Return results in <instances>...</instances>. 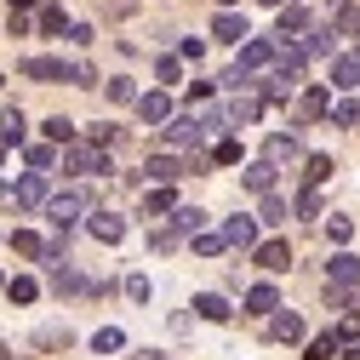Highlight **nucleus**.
Returning a JSON list of instances; mask_svg holds the SVG:
<instances>
[{
    "instance_id": "obj_1",
    "label": "nucleus",
    "mask_w": 360,
    "mask_h": 360,
    "mask_svg": "<svg viewBox=\"0 0 360 360\" xmlns=\"http://www.w3.org/2000/svg\"><path fill=\"white\" fill-rule=\"evenodd\" d=\"M46 217L58 223V229H75L80 217H92V195H86V189H63V195L46 200Z\"/></svg>"
},
{
    "instance_id": "obj_2",
    "label": "nucleus",
    "mask_w": 360,
    "mask_h": 360,
    "mask_svg": "<svg viewBox=\"0 0 360 360\" xmlns=\"http://www.w3.org/2000/svg\"><path fill=\"white\" fill-rule=\"evenodd\" d=\"M160 131H166V143H177V149H184V143H195V149H200V143L212 138L206 115H172V120H166Z\"/></svg>"
},
{
    "instance_id": "obj_3",
    "label": "nucleus",
    "mask_w": 360,
    "mask_h": 360,
    "mask_svg": "<svg viewBox=\"0 0 360 360\" xmlns=\"http://www.w3.org/2000/svg\"><path fill=\"white\" fill-rule=\"evenodd\" d=\"M63 166H69L75 177H98V172H109V155H103L98 143H69V149H63Z\"/></svg>"
},
{
    "instance_id": "obj_4",
    "label": "nucleus",
    "mask_w": 360,
    "mask_h": 360,
    "mask_svg": "<svg viewBox=\"0 0 360 360\" xmlns=\"http://www.w3.org/2000/svg\"><path fill=\"white\" fill-rule=\"evenodd\" d=\"M12 200H18L23 212L46 206V200H52V184H46V172H23V177H18V189H12Z\"/></svg>"
},
{
    "instance_id": "obj_5",
    "label": "nucleus",
    "mask_w": 360,
    "mask_h": 360,
    "mask_svg": "<svg viewBox=\"0 0 360 360\" xmlns=\"http://www.w3.org/2000/svg\"><path fill=\"white\" fill-rule=\"evenodd\" d=\"M309 23H314V18H309L303 6H281V18H275V46H292L297 34H309Z\"/></svg>"
},
{
    "instance_id": "obj_6",
    "label": "nucleus",
    "mask_w": 360,
    "mask_h": 360,
    "mask_svg": "<svg viewBox=\"0 0 360 360\" xmlns=\"http://www.w3.org/2000/svg\"><path fill=\"white\" fill-rule=\"evenodd\" d=\"M86 235L103 240V246H120V240H126V223H120L115 212H98V206H92V217H86Z\"/></svg>"
},
{
    "instance_id": "obj_7",
    "label": "nucleus",
    "mask_w": 360,
    "mask_h": 360,
    "mask_svg": "<svg viewBox=\"0 0 360 360\" xmlns=\"http://www.w3.org/2000/svg\"><path fill=\"white\" fill-rule=\"evenodd\" d=\"M143 172H149V184H155V189H172L177 177L189 172V160H177V155H149V166H143Z\"/></svg>"
},
{
    "instance_id": "obj_8",
    "label": "nucleus",
    "mask_w": 360,
    "mask_h": 360,
    "mask_svg": "<svg viewBox=\"0 0 360 360\" xmlns=\"http://www.w3.org/2000/svg\"><path fill=\"white\" fill-rule=\"evenodd\" d=\"M326 286H343V292L360 286V257H354V252H338V257L326 263Z\"/></svg>"
},
{
    "instance_id": "obj_9",
    "label": "nucleus",
    "mask_w": 360,
    "mask_h": 360,
    "mask_svg": "<svg viewBox=\"0 0 360 360\" xmlns=\"http://www.w3.org/2000/svg\"><path fill=\"white\" fill-rule=\"evenodd\" d=\"M252 257H257V269H269V275H286V269H292V246L286 240H263Z\"/></svg>"
},
{
    "instance_id": "obj_10",
    "label": "nucleus",
    "mask_w": 360,
    "mask_h": 360,
    "mask_svg": "<svg viewBox=\"0 0 360 360\" xmlns=\"http://www.w3.org/2000/svg\"><path fill=\"white\" fill-rule=\"evenodd\" d=\"M263 63H275V40H240V75H252V69H263Z\"/></svg>"
},
{
    "instance_id": "obj_11",
    "label": "nucleus",
    "mask_w": 360,
    "mask_h": 360,
    "mask_svg": "<svg viewBox=\"0 0 360 360\" xmlns=\"http://www.w3.org/2000/svg\"><path fill=\"white\" fill-rule=\"evenodd\" d=\"M269 338H275V343H297L303 338V321H297L292 309H275V314H269Z\"/></svg>"
},
{
    "instance_id": "obj_12",
    "label": "nucleus",
    "mask_w": 360,
    "mask_h": 360,
    "mask_svg": "<svg viewBox=\"0 0 360 360\" xmlns=\"http://www.w3.org/2000/svg\"><path fill=\"white\" fill-rule=\"evenodd\" d=\"M257 115H263V98H257V92H235V103H229L223 120H229V126H252Z\"/></svg>"
},
{
    "instance_id": "obj_13",
    "label": "nucleus",
    "mask_w": 360,
    "mask_h": 360,
    "mask_svg": "<svg viewBox=\"0 0 360 360\" xmlns=\"http://www.w3.org/2000/svg\"><path fill=\"white\" fill-rule=\"evenodd\" d=\"M297 155H303V143L292 138V131H275V138L263 143V160H269V166H281V160H297Z\"/></svg>"
},
{
    "instance_id": "obj_14",
    "label": "nucleus",
    "mask_w": 360,
    "mask_h": 360,
    "mask_svg": "<svg viewBox=\"0 0 360 360\" xmlns=\"http://www.w3.org/2000/svg\"><path fill=\"white\" fill-rule=\"evenodd\" d=\"M138 115H143V126H166L172 120V98L166 92H143L138 98Z\"/></svg>"
},
{
    "instance_id": "obj_15",
    "label": "nucleus",
    "mask_w": 360,
    "mask_h": 360,
    "mask_svg": "<svg viewBox=\"0 0 360 360\" xmlns=\"http://www.w3.org/2000/svg\"><path fill=\"white\" fill-rule=\"evenodd\" d=\"M212 34H217V40H252V29H246L240 12H217V18H212Z\"/></svg>"
},
{
    "instance_id": "obj_16",
    "label": "nucleus",
    "mask_w": 360,
    "mask_h": 360,
    "mask_svg": "<svg viewBox=\"0 0 360 360\" xmlns=\"http://www.w3.org/2000/svg\"><path fill=\"white\" fill-rule=\"evenodd\" d=\"M23 75L29 80H69V63H58V58H23Z\"/></svg>"
},
{
    "instance_id": "obj_17",
    "label": "nucleus",
    "mask_w": 360,
    "mask_h": 360,
    "mask_svg": "<svg viewBox=\"0 0 360 360\" xmlns=\"http://www.w3.org/2000/svg\"><path fill=\"white\" fill-rule=\"evenodd\" d=\"M240 177H246V189H252V195H275V166H269V160H252Z\"/></svg>"
},
{
    "instance_id": "obj_18",
    "label": "nucleus",
    "mask_w": 360,
    "mask_h": 360,
    "mask_svg": "<svg viewBox=\"0 0 360 360\" xmlns=\"http://www.w3.org/2000/svg\"><path fill=\"white\" fill-rule=\"evenodd\" d=\"M223 246H257V223L252 217H229L223 223Z\"/></svg>"
},
{
    "instance_id": "obj_19",
    "label": "nucleus",
    "mask_w": 360,
    "mask_h": 360,
    "mask_svg": "<svg viewBox=\"0 0 360 360\" xmlns=\"http://www.w3.org/2000/svg\"><path fill=\"white\" fill-rule=\"evenodd\" d=\"M297 109H303V120H326L332 115V92H326V86H314V92L297 98Z\"/></svg>"
},
{
    "instance_id": "obj_20",
    "label": "nucleus",
    "mask_w": 360,
    "mask_h": 360,
    "mask_svg": "<svg viewBox=\"0 0 360 360\" xmlns=\"http://www.w3.org/2000/svg\"><path fill=\"white\" fill-rule=\"evenodd\" d=\"M275 309H281V292H275V286H269V281L246 292V314H275Z\"/></svg>"
},
{
    "instance_id": "obj_21",
    "label": "nucleus",
    "mask_w": 360,
    "mask_h": 360,
    "mask_svg": "<svg viewBox=\"0 0 360 360\" xmlns=\"http://www.w3.org/2000/svg\"><path fill=\"white\" fill-rule=\"evenodd\" d=\"M172 229H177V235H206V212H200V206H177V212H172Z\"/></svg>"
},
{
    "instance_id": "obj_22",
    "label": "nucleus",
    "mask_w": 360,
    "mask_h": 360,
    "mask_svg": "<svg viewBox=\"0 0 360 360\" xmlns=\"http://www.w3.org/2000/svg\"><path fill=\"white\" fill-rule=\"evenodd\" d=\"M332 86L338 92H354L360 86V58H332Z\"/></svg>"
},
{
    "instance_id": "obj_23",
    "label": "nucleus",
    "mask_w": 360,
    "mask_h": 360,
    "mask_svg": "<svg viewBox=\"0 0 360 360\" xmlns=\"http://www.w3.org/2000/svg\"><path fill=\"white\" fill-rule=\"evenodd\" d=\"M195 314H200V321H229L235 309H229V297H217V292H200V297H195Z\"/></svg>"
},
{
    "instance_id": "obj_24",
    "label": "nucleus",
    "mask_w": 360,
    "mask_h": 360,
    "mask_svg": "<svg viewBox=\"0 0 360 360\" xmlns=\"http://www.w3.org/2000/svg\"><path fill=\"white\" fill-rule=\"evenodd\" d=\"M303 58H332V29H321V23H309V40L297 46Z\"/></svg>"
},
{
    "instance_id": "obj_25",
    "label": "nucleus",
    "mask_w": 360,
    "mask_h": 360,
    "mask_svg": "<svg viewBox=\"0 0 360 360\" xmlns=\"http://www.w3.org/2000/svg\"><path fill=\"white\" fill-rule=\"evenodd\" d=\"M326 177H332V155H309L303 160V189H321Z\"/></svg>"
},
{
    "instance_id": "obj_26",
    "label": "nucleus",
    "mask_w": 360,
    "mask_h": 360,
    "mask_svg": "<svg viewBox=\"0 0 360 360\" xmlns=\"http://www.w3.org/2000/svg\"><path fill=\"white\" fill-rule=\"evenodd\" d=\"M160 212H177V195L172 189H143V217H160Z\"/></svg>"
},
{
    "instance_id": "obj_27",
    "label": "nucleus",
    "mask_w": 360,
    "mask_h": 360,
    "mask_svg": "<svg viewBox=\"0 0 360 360\" xmlns=\"http://www.w3.org/2000/svg\"><path fill=\"white\" fill-rule=\"evenodd\" d=\"M12 252H18V257H34V263H40V257H46V240H40V235H29V229H18V235H12Z\"/></svg>"
},
{
    "instance_id": "obj_28",
    "label": "nucleus",
    "mask_w": 360,
    "mask_h": 360,
    "mask_svg": "<svg viewBox=\"0 0 360 360\" xmlns=\"http://www.w3.org/2000/svg\"><path fill=\"white\" fill-rule=\"evenodd\" d=\"M23 131H29V126H23V115H18V109H6V115H0V149H6V143H23Z\"/></svg>"
},
{
    "instance_id": "obj_29",
    "label": "nucleus",
    "mask_w": 360,
    "mask_h": 360,
    "mask_svg": "<svg viewBox=\"0 0 360 360\" xmlns=\"http://www.w3.org/2000/svg\"><path fill=\"white\" fill-rule=\"evenodd\" d=\"M332 29H338V34H360V6H354V0L332 12Z\"/></svg>"
},
{
    "instance_id": "obj_30",
    "label": "nucleus",
    "mask_w": 360,
    "mask_h": 360,
    "mask_svg": "<svg viewBox=\"0 0 360 360\" xmlns=\"http://www.w3.org/2000/svg\"><path fill=\"white\" fill-rule=\"evenodd\" d=\"M92 349L98 354H115V349H126V332L120 326H103V332H92Z\"/></svg>"
},
{
    "instance_id": "obj_31",
    "label": "nucleus",
    "mask_w": 360,
    "mask_h": 360,
    "mask_svg": "<svg viewBox=\"0 0 360 360\" xmlns=\"http://www.w3.org/2000/svg\"><path fill=\"white\" fill-rule=\"evenodd\" d=\"M46 138H52V149H58V143L69 149V143H75V120H63V115H52V120H46Z\"/></svg>"
},
{
    "instance_id": "obj_32",
    "label": "nucleus",
    "mask_w": 360,
    "mask_h": 360,
    "mask_svg": "<svg viewBox=\"0 0 360 360\" xmlns=\"http://www.w3.org/2000/svg\"><path fill=\"white\" fill-rule=\"evenodd\" d=\"M332 354H338V338L321 332V338H309V354H303V360H332Z\"/></svg>"
},
{
    "instance_id": "obj_33",
    "label": "nucleus",
    "mask_w": 360,
    "mask_h": 360,
    "mask_svg": "<svg viewBox=\"0 0 360 360\" xmlns=\"http://www.w3.org/2000/svg\"><path fill=\"white\" fill-rule=\"evenodd\" d=\"M40 29H46V34H69V12L63 6H46V12H40Z\"/></svg>"
},
{
    "instance_id": "obj_34",
    "label": "nucleus",
    "mask_w": 360,
    "mask_h": 360,
    "mask_svg": "<svg viewBox=\"0 0 360 360\" xmlns=\"http://www.w3.org/2000/svg\"><path fill=\"white\" fill-rule=\"evenodd\" d=\"M34 292H40V286H34L29 275H18V281H6V297H12V303H34Z\"/></svg>"
},
{
    "instance_id": "obj_35",
    "label": "nucleus",
    "mask_w": 360,
    "mask_h": 360,
    "mask_svg": "<svg viewBox=\"0 0 360 360\" xmlns=\"http://www.w3.org/2000/svg\"><path fill=\"white\" fill-rule=\"evenodd\" d=\"M177 240H184V235H177L172 223H160V229H149V246H155V252H172Z\"/></svg>"
},
{
    "instance_id": "obj_36",
    "label": "nucleus",
    "mask_w": 360,
    "mask_h": 360,
    "mask_svg": "<svg viewBox=\"0 0 360 360\" xmlns=\"http://www.w3.org/2000/svg\"><path fill=\"white\" fill-rule=\"evenodd\" d=\"M109 98H115V103H138V86H131L126 75H115V80H109Z\"/></svg>"
},
{
    "instance_id": "obj_37",
    "label": "nucleus",
    "mask_w": 360,
    "mask_h": 360,
    "mask_svg": "<svg viewBox=\"0 0 360 360\" xmlns=\"http://www.w3.org/2000/svg\"><path fill=\"white\" fill-rule=\"evenodd\" d=\"M292 212H297V217H321V189H303Z\"/></svg>"
},
{
    "instance_id": "obj_38",
    "label": "nucleus",
    "mask_w": 360,
    "mask_h": 360,
    "mask_svg": "<svg viewBox=\"0 0 360 360\" xmlns=\"http://www.w3.org/2000/svg\"><path fill=\"white\" fill-rule=\"evenodd\" d=\"M332 338H338V343H360V314H343Z\"/></svg>"
},
{
    "instance_id": "obj_39",
    "label": "nucleus",
    "mask_w": 360,
    "mask_h": 360,
    "mask_svg": "<svg viewBox=\"0 0 360 360\" xmlns=\"http://www.w3.org/2000/svg\"><path fill=\"white\" fill-rule=\"evenodd\" d=\"M332 120H338V126H360V103H354V98H343V103L332 109Z\"/></svg>"
},
{
    "instance_id": "obj_40",
    "label": "nucleus",
    "mask_w": 360,
    "mask_h": 360,
    "mask_svg": "<svg viewBox=\"0 0 360 360\" xmlns=\"http://www.w3.org/2000/svg\"><path fill=\"white\" fill-rule=\"evenodd\" d=\"M212 160H217V166H235V160H240V143H235V138H223V143L212 149Z\"/></svg>"
},
{
    "instance_id": "obj_41",
    "label": "nucleus",
    "mask_w": 360,
    "mask_h": 360,
    "mask_svg": "<svg viewBox=\"0 0 360 360\" xmlns=\"http://www.w3.org/2000/svg\"><path fill=\"white\" fill-rule=\"evenodd\" d=\"M52 160H58V149H52V143H40V149H29V172H46Z\"/></svg>"
},
{
    "instance_id": "obj_42",
    "label": "nucleus",
    "mask_w": 360,
    "mask_h": 360,
    "mask_svg": "<svg viewBox=\"0 0 360 360\" xmlns=\"http://www.w3.org/2000/svg\"><path fill=\"white\" fill-rule=\"evenodd\" d=\"M263 223H286V200L281 195H263Z\"/></svg>"
},
{
    "instance_id": "obj_43",
    "label": "nucleus",
    "mask_w": 360,
    "mask_h": 360,
    "mask_svg": "<svg viewBox=\"0 0 360 360\" xmlns=\"http://www.w3.org/2000/svg\"><path fill=\"white\" fill-rule=\"evenodd\" d=\"M98 6H103V18H131V12H138V0H98Z\"/></svg>"
},
{
    "instance_id": "obj_44",
    "label": "nucleus",
    "mask_w": 360,
    "mask_h": 360,
    "mask_svg": "<svg viewBox=\"0 0 360 360\" xmlns=\"http://www.w3.org/2000/svg\"><path fill=\"white\" fill-rule=\"evenodd\" d=\"M326 229H332V246H349V235H354V223H349V217H332Z\"/></svg>"
},
{
    "instance_id": "obj_45",
    "label": "nucleus",
    "mask_w": 360,
    "mask_h": 360,
    "mask_svg": "<svg viewBox=\"0 0 360 360\" xmlns=\"http://www.w3.org/2000/svg\"><path fill=\"white\" fill-rule=\"evenodd\" d=\"M126 297H138V303H149V275H126Z\"/></svg>"
},
{
    "instance_id": "obj_46",
    "label": "nucleus",
    "mask_w": 360,
    "mask_h": 360,
    "mask_svg": "<svg viewBox=\"0 0 360 360\" xmlns=\"http://www.w3.org/2000/svg\"><path fill=\"white\" fill-rule=\"evenodd\" d=\"M195 252H200V257H217V252H223V235H195Z\"/></svg>"
},
{
    "instance_id": "obj_47",
    "label": "nucleus",
    "mask_w": 360,
    "mask_h": 360,
    "mask_svg": "<svg viewBox=\"0 0 360 360\" xmlns=\"http://www.w3.org/2000/svg\"><path fill=\"white\" fill-rule=\"evenodd\" d=\"M34 343H46V349L58 343V349H63V343H69V332H63V326H40V338H34Z\"/></svg>"
},
{
    "instance_id": "obj_48",
    "label": "nucleus",
    "mask_w": 360,
    "mask_h": 360,
    "mask_svg": "<svg viewBox=\"0 0 360 360\" xmlns=\"http://www.w3.org/2000/svg\"><path fill=\"white\" fill-rule=\"evenodd\" d=\"M155 75H160V80L172 86V80H177V75H184V69H177V58H160V63H155Z\"/></svg>"
},
{
    "instance_id": "obj_49",
    "label": "nucleus",
    "mask_w": 360,
    "mask_h": 360,
    "mask_svg": "<svg viewBox=\"0 0 360 360\" xmlns=\"http://www.w3.org/2000/svg\"><path fill=\"white\" fill-rule=\"evenodd\" d=\"M326 309H349V292L343 286H326Z\"/></svg>"
},
{
    "instance_id": "obj_50",
    "label": "nucleus",
    "mask_w": 360,
    "mask_h": 360,
    "mask_svg": "<svg viewBox=\"0 0 360 360\" xmlns=\"http://www.w3.org/2000/svg\"><path fill=\"white\" fill-rule=\"evenodd\" d=\"M343 360H360V343H349V349H343Z\"/></svg>"
},
{
    "instance_id": "obj_51",
    "label": "nucleus",
    "mask_w": 360,
    "mask_h": 360,
    "mask_svg": "<svg viewBox=\"0 0 360 360\" xmlns=\"http://www.w3.org/2000/svg\"><path fill=\"white\" fill-rule=\"evenodd\" d=\"M12 6H18V12H29V6H40V0H12Z\"/></svg>"
},
{
    "instance_id": "obj_52",
    "label": "nucleus",
    "mask_w": 360,
    "mask_h": 360,
    "mask_svg": "<svg viewBox=\"0 0 360 360\" xmlns=\"http://www.w3.org/2000/svg\"><path fill=\"white\" fill-rule=\"evenodd\" d=\"M263 6H275V12H281V6H292V0H263Z\"/></svg>"
},
{
    "instance_id": "obj_53",
    "label": "nucleus",
    "mask_w": 360,
    "mask_h": 360,
    "mask_svg": "<svg viewBox=\"0 0 360 360\" xmlns=\"http://www.w3.org/2000/svg\"><path fill=\"white\" fill-rule=\"evenodd\" d=\"M0 360H18V354H12V349H6V343H0Z\"/></svg>"
},
{
    "instance_id": "obj_54",
    "label": "nucleus",
    "mask_w": 360,
    "mask_h": 360,
    "mask_svg": "<svg viewBox=\"0 0 360 360\" xmlns=\"http://www.w3.org/2000/svg\"><path fill=\"white\" fill-rule=\"evenodd\" d=\"M131 360H166V354H131Z\"/></svg>"
},
{
    "instance_id": "obj_55",
    "label": "nucleus",
    "mask_w": 360,
    "mask_h": 360,
    "mask_svg": "<svg viewBox=\"0 0 360 360\" xmlns=\"http://www.w3.org/2000/svg\"><path fill=\"white\" fill-rule=\"evenodd\" d=\"M326 6H332V12H338V6H349V0H326Z\"/></svg>"
},
{
    "instance_id": "obj_56",
    "label": "nucleus",
    "mask_w": 360,
    "mask_h": 360,
    "mask_svg": "<svg viewBox=\"0 0 360 360\" xmlns=\"http://www.w3.org/2000/svg\"><path fill=\"white\" fill-rule=\"evenodd\" d=\"M217 6H223V12H229V6H235V0H217Z\"/></svg>"
},
{
    "instance_id": "obj_57",
    "label": "nucleus",
    "mask_w": 360,
    "mask_h": 360,
    "mask_svg": "<svg viewBox=\"0 0 360 360\" xmlns=\"http://www.w3.org/2000/svg\"><path fill=\"white\" fill-rule=\"evenodd\" d=\"M0 286H6V275H0Z\"/></svg>"
},
{
    "instance_id": "obj_58",
    "label": "nucleus",
    "mask_w": 360,
    "mask_h": 360,
    "mask_svg": "<svg viewBox=\"0 0 360 360\" xmlns=\"http://www.w3.org/2000/svg\"><path fill=\"white\" fill-rule=\"evenodd\" d=\"M0 155H6V149H0Z\"/></svg>"
}]
</instances>
